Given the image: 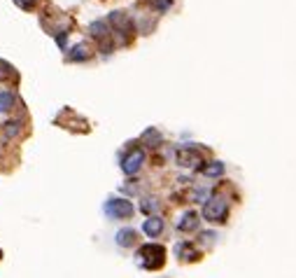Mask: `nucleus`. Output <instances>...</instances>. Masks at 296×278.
I'll use <instances>...</instances> for the list:
<instances>
[{
	"instance_id": "obj_12",
	"label": "nucleus",
	"mask_w": 296,
	"mask_h": 278,
	"mask_svg": "<svg viewBox=\"0 0 296 278\" xmlns=\"http://www.w3.org/2000/svg\"><path fill=\"white\" fill-rule=\"evenodd\" d=\"M89 31H91L93 38H98V40H103L105 35H107V26H105V21H93L91 26H89Z\"/></svg>"
},
{
	"instance_id": "obj_5",
	"label": "nucleus",
	"mask_w": 296,
	"mask_h": 278,
	"mask_svg": "<svg viewBox=\"0 0 296 278\" xmlns=\"http://www.w3.org/2000/svg\"><path fill=\"white\" fill-rule=\"evenodd\" d=\"M177 164L184 168H196L198 164H201V155H198L196 150H192V147H182V150L177 152Z\"/></svg>"
},
{
	"instance_id": "obj_17",
	"label": "nucleus",
	"mask_w": 296,
	"mask_h": 278,
	"mask_svg": "<svg viewBox=\"0 0 296 278\" xmlns=\"http://www.w3.org/2000/svg\"><path fill=\"white\" fill-rule=\"evenodd\" d=\"M143 211H145V213H154V211H159V201H156V199H145Z\"/></svg>"
},
{
	"instance_id": "obj_8",
	"label": "nucleus",
	"mask_w": 296,
	"mask_h": 278,
	"mask_svg": "<svg viewBox=\"0 0 296 278\" xmlns=\"http://www.w3.org/2000/svg\"><path fill=\"white\" fill-rule=\"evenodd\" d=\"M143 232L147 234V236H159L161 232H164V220H161V217H149V220H145V224H143Z\"/></svg>"
},
{
	"instance_id": "obj_10",
	"label": "nucleus",
	"mask_w": 296,
	"mask_h": 278,
	"mask_svg": "<svg viewBox=\"0 0 296 278\" xmlns=\"http://www.w3.org/2000/svg\"><path fill=\"white\" fill-rule=\"evenodd\" d=\"M68 59H70V61H84V59H89V47H87V42H79V45L72 47L70 54H68Z\"/></svg>"
},
{
	"instance_id": "obj_15",
	"label": "nucleus",
	"mask_w": 296,
	"mask_h": 278,
	"mask_svg": "<svg viewBox=\"0 0 296 278\" xmlns=\"http://www.w3.org/2000/svg\"><path fill=\"white\" fill-rule=\"evenodd\" d=\"M177 255L180 257H184V260H196V250H194V248H189V245L186 243H182V245H177Z\"/></svg>"
},
{
	"instance_id": "obj_19",
	"label": "nucleus",
	"mask_w": 296,
	"mask_h": 278,
	"mask_svg": "<svg viewBox=\"0 0 296 278\" xmlns=\"http://www.w3.org/2000/svg\"><path fill=\"white\" fill-rule=\"evenodd\" d=\"M0 255H3V250H0Z\"/></svg>"
},
{
	"instance_id": "obj_16",
	"label": "nucleus",
	"mask_w": 296,
	"mask_h": 278,
	"mask_svg": "<svg viewBox=\"0 0 296 278\" xmlns=\"http://www.w3.org/2000/svg\"><path fill=\"white\" fill-rule=\"evenodd\" d=\"M19 131H21V122H7L5 124V136H7V138L19 136Z\"/></svg>"
},
{
	"instance_id": "obj_11",
	"label": "nucleus",
	"mask_w": 296,
	"mask_h": 278,
	"mask_svg": "<svg viewBox=\"0 0 296 278\" xmlns=\"http://www.w3.org/2000/svg\"><path fill=\"white\" fill-rule=\"evenodd\" d=\"M14 94L12 91H0V112H7L12 110V106H14Z\"/></svg>"
},
{
	"instance_id": "obj_9",
	"label": "nucleus",
	"mask_w": 296,
	"mask_h": 278,
	"mask_svg": "<svg viewBox=\"0 0 296 278\" xmlns=\"http://www.w3.org/2000/svg\"><path fill=\"white\" fill-rule=\"evenodd\" d=\"M117 243H119L121 248L133 245L136 243V232H133V229H119V232H117Z\"/></svg>"
},
{
	"instance_id": "obj_18",
	"label": "nucleus",
	"mask_w": 296,
	"mask_h": 278,
	"mask_svg": "<svg viewBox=\"0 0 296 278\" xmlns=\"http://www.w3.org/2000/svg\"><path fill=\"white\" fill-rule=\"evenodd\" d=\"M14 3H17L21 10H31V7H35V3H38V0H14Z\"/></svg>"
},
{
	"instance_id": "obj_7",
	"label": "nucleus",
	"mask_w": 296,
	"mask_h": 278,
	"mask_svg": "<svg viewBox=\"0 0 296 278\" xmlns=\"http://www.w3.org/2000/svg\"><path fill=\"white\" fill-rule=\"evenodd\" d=\"M196 227H198V215L194 211H186L184 215L177 220V229H180V232H194Z\"/></svg>"
},
{
	"instance_id": "obj_14",
	"label": "nucleus",
	"mask_w": 296,
	"mask_h": 278,
	"mask_svg": "<svg viewBox=\"0 0 296 278\" xmlns=\"http://www.w3.org/2000/svg\"><path fill=\"white\" fill-rule=\"evenodd\" d=\"M143 140H147V143H152V147H156V145L161 143V134L156 131V129H149V131L143 134Z\"/></svg>"
},
{
	"instance_id": "obj_13",
	"label": "nucleus",
	"mask_w": 296,
	"mask_h": 278,
	"mask_svg": "<svg viewBox=\"0 0 296 278\" xmlns=\"http://www.w3.org/2000/svg\"><path fill=\"white\" fill-rule=\"evenodd\" d=\"M203 173L208 175V178H217V175H222V173H224V164H222V162H212L210 166L203 168Z\"/></svg>"
},
{
	"instance_id": "obj_1",
	"label": "nucleus",
	"mask_w": 296,
	"mask_h": 278,
	"mask_svg": "<svg viewBox=\"0 0 296 278\" xmlns=\"http://www.w3.org/2000/svg\"><path fill=\"white\" fill-rule=\"evenodd\" d=\"M138 264L145 269H159L166 260V248L164 245H156V243H147L138 250Z\"/></svg>"
},
{
	"instance_id": "obj_3",
	"label": "nucleus",
	"mask_w": 296,
	"mask_h": 278,
	"mask_svg": "<svg viewBox=\"0 0 296 278\" xmlns=\"http://www.w3.org/2000/svg\"><path fill=\"white\" fill-rule=\"evenodd\" d=\"M133 204L128 199H110L107 204H105V213L110 217H115V220H126V217L133 215Z\"/></svg>"
},
{
	"instance_id": "obj_4",
	"label": "nucleus",
	"mask_w": 296,
	"mask_h": 278,
	"mask_svg": "<svg viewBox=\"0 0 296 278\" xmlns=\"http://www.w3.org/2000/svg\"><path fill=\"white\" fill-rule=\"evenodd\" d=\"M143 162H145V152L143 150H131L126 157H124L121 168H124L126 175H136V173L140 171V166H143Z\"/></svg>"
},
{
	"instance_id": "obj_2",
	"label": "nucleus",
	"mask_w": 296,
	"mask_h": 278,
	"mask_svg": "<svg viewBox=\"0 0 296 278\" xmlns=\"http://www.w3.org/2000/svg\"><path fill=\"white\" fill-rule=\"evenodd\" d=\"M226 215H229V206H226V199L222 196H210L203 206V217L208 222H224Z\"/></svg>"
},
{
	"instance_id": "obj_6",
	"label": "nucleus",
	"mask_w": 296,
	"mask_h": 278,
	"mask_svg": "<svg viewBox=\"0 0 296 278\" xmlns=\"http://www.w3.org/2000/svg\"><path fill=\"white\" fill-rule=\"evenodd\" d=\"M110 23L119 31L121 35L124 33H131V21H128V17L124 14V12H112L110 14Z\"/></svg>"
}]
</instances>
